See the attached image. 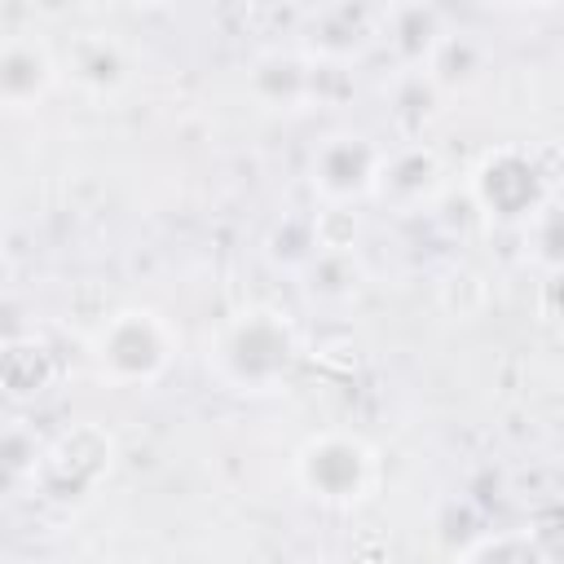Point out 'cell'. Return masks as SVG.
Segmentation results:
<instances>
[{"label": "cell", "instance_id": "obj_18", "mask_svg": "<svg viewBox=\"0 0 564 564\" xmlns=\"http://www.w3.org/2000/svg\"><path fill=\"white\" fill-rule=\"evenodd\" d=\"M269 256H273L278 264H286V269H304V264L317 256L308 216H286V220L269 234Z\"/></svg>", "mask_w": 564, "mask_h": 564}, {"label": "cell", "instance_id": "obj_14", "mask_svg": "<svg viewBox=\"0 0 564 564\" xmlns=\"http://www.w3.org/2000/svg\"><path fill=\"white\" fill-rule=\"evenodd\" d=\"M480 70H485V48H480V40L467 35V31H449V26H445L441 44L432 48V57H427V66H423V75H427L432 88H463V84L480 79Z\"/></svg>", "mask_w": 564, "mask_h": 564}, {"label": "cell", "instance_id": "obj_13", "mask_svg": "<svg viewBox=\"0 0 564 564\" xmlns=\"http://www.w3.org/2000/svg\"><path fill=\"white\" fill-rule=\"evenodd\" d=\"M445 35V13L436 4H388L379 9V35L388 44V53L405 66V70H423L432 48Z\"/></svg>", "mask_w": 564, "mask_h": 564}, {"label": "cell", "instance_id": "obj_5", "mask_svg": "<svg viewBox=\"0 0 564 564\" xmlns=\"http://www.w3.org/2000/svg\"><path fill=\"white\" fill-rule=\"evenodd\" d=\"M295 485L317 498L322 507H357L375 494L379 485V458L375 449L344 427H326L317 436H308L295 449Z\"/></svg>", "mask_w": 564, "mask_h": 564}, {"label": "cell", "instance_id": "obj_9", "mask_svg": "<svg viewBox=\"0 0 564 564\" xmlns=\"http://www.w3.org/2000/svg\"><path fill=\"white\" fill-rule=\"evenodd\" d=\"M379 35V9H366V4H326V9H313L308 13V26H304V57L313 66H335L344 70L348 62H357Z\"/></svg>", "mask_w": 564, "mask_h": 564}, {"label": "cell", "instance_id": "obj_20", "mask_svg": "<svg viewBox=\"0 0 564 564\" xmlns=\"http://www.w3.org/2000/svg\"><path fill=\"white\" fill-rule=\"evenodd\" d=\"M35 454H40V441H35L26 427H4V432H0V471L31 476Z\"/></svg>", "mask_w": 564, "mask_h": 564}, {"label": "cell", "instance_id": "obj_17", "mask_svg": "<svg viewBox=\"0 0 564 564\" xmlns=\"http://www.w3.org/2000/svg\"><path fill=\"white\" fill-rule=\"evenodd\" d=\"M458 564H555L529 533H485L463 551Z\"/></svg>", "mask_w": 564, "mask_h": 564}, {"label": "cell", "instance_id": "obj_11", "mask_svg": "<svg viewBox=\"0 0 564 564\" xmlns=\"http://www.w3.org/2000/svg\"><path fill=\"white\" fill-rule=\"evenodd\" d=\"M62 379V357L40 335H13L0 344V397L13 405H31L48 397Z\"/></svg>", "mask_w": 564, "mask_h": 564}, {"label": "cell", "instance_id": "obj_19", "mask_svg": "<svg viewBox=\"0 0 564 564\" xmlns=\"http://www.w3.org/2000/svg\"><path fill=\"white\" fill-rule=\"evenodd\" d=\"M308 357H313L322 370H330V375H352V370L361 366V344H357L348 330H326V335H317V339L308 344Z\"/></svg>", "mask_w": 564, "mask_h": 564}, {"label": "cell", "instance_id": "obj_4", "mask_svg": "<svg viewBox=\"0 0 564 564\" xmlns=\"http://www.w3.org/2000/svg\"><path fill=\"white\" fill-rule=\"evenodd\" d=\"M471 203L507 229H524L546 203H555V167L546 154L524 145H494L467 176Z\"/></svg>", "mask_w": 564, "mask_h": 564}, {"label": "cell", "instance_id": "obj_6", "mask_svg": "<svg viewBox=\"0 0 564 564\" xmlns=\"http://www.w3.org/2000/svg\"><path fill=\"white\" fill-rule=\"evenodd\" d=\"M383 150L388 145H379L361 128H339V132L322 137L313 159H308V181H313L317 198L322 203H352V207L361 198H370Z\"/></svg>", "mask_w": 564, "mask_h": 564}, {"label": "cell", "instance_id": "obj_1", "mask_svg": "<svg viewBox=\"0 0 564 564\" xmlns=\"http://www.w3.org/2000/svg\"><path fill=\"white\" fill-rule=\"evenodd\" d=\"M300 352L304 344L295 322L282 308L251 304L216 326V335L207 339V370L229 392L264 397L291 379Z\"/></svg>", "mask_w": 564, "mask_h": 564}, {"label": "cell", "instance_id": "obj_2", "mask_svg": "<svg viewBox=\"0 0 564 564\" xmlns=\"http://www.w3.org/2000/svg\"><path fill=\"white\" fill-rule=\"evenodd\" d=\"M176 348H181L176 326L159 308H145V304L115 308L110 317H101V326L88 339L93 370L110 388L159 383L167 375V366L176 361Z\"/></svg>", "mask_w": 564, "mask_h": 564}, {"label": "cell", "instance_id": "obj_15", "mask_svg": "<svg viewBox=\"0 0 564 564\" xmlns=\"http://www.w3.org/2000/svg\"><path fill=\"white\" fill-rule=\"evenodd\" d=\"M304 286L313 300H326V304H344L357 295L361 286V264L357 256H330V251H317L308 264H304Z\"/></svg>", "mask_w": 564, "mask_h": 564}, {"label": "cell", "instance_id": "obj_16", "mask_svg": "<svg viewBox=\"0 0 564 564\" xmlns=\"http://www.w3.org/2000/svg\"><path fill=\"white\" fill-rule=\"evenodd\" d=\"M313 242L317 251H330V256H357V242H361V216L352 203H322L313 216Z\"/></svg>", "mask_w": 564, "mask_h": 564}, {"label": "cell", "instance_id": "obj_3", "mask_svg": "<svg viewBox=\"0 0 564 564\" xmlns=\"http://www.w3.org/2000/svg\"><path fill=\"white\" fill-rule=\"evenodd\" d=\"M115 458H119L115 436L101 423L84 419V423H70L40 445L26 485L48 507H84L110 480Z\"/></svg>", "mask_w": 564, "mask_h": 564}, {"label": "cell", "instance_id": "obj_12", "mask_svg": "<svg viewBox=\"0 0 564 564\" xmlns=\"http://www.w3.org/2000/svg\"><path fill=\"white\" fill-rule=\"evenodd\" d=\"M247 93L264 110H300L317 97V66L304 53L291 48H269L251 62L247 70Z\"/></svg>", "mask_w": 564, "mask_h": 564}, {"label": "cell", "instance_id": "obj_8", "mask_svg": "<svg viewBox=\"0 0 564 564\" xmlns=\"http://www.w3.org/2000/svg\"><path fill=\"white\" fill-rule=\"evenodd\" d=\"M57 53L35 31H0V110H40L57 88Z\"/></svg>", "mask_w": 564, "mask_h": 564}, {"label": "cell", "instance_id": "obj_10", "mask_svg": "<svg viewBox=\"0 0 564 564\" xmlns=\"http://www.w3.org/2000/svg\"><path fill=\"white\" fill-rule=\"evenodd\" d=\"M57 70H66L70 84L97 101H110L132 84V57L110 31H75L57 53Z\"/></svg>", "mask_w": 564, "mask_h": 564}, {"label": "cell", "instance_id": "obj_7", "mask_svg": "<svg viewBox=\"0 0 564 564\" xmlns=\"http://www.w3.org/2000/svg\"><path fill=\"white\" fill-rule=\"evenodd\" d=\"M445 189V163L427 141H401L392 150H383L370 198L397 216L423 212L436 203V194Z\"/></svg>", "mask_w": 564, "mask_h": 564}]
</instances>
